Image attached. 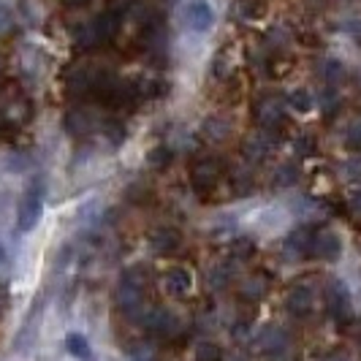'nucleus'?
Returning <instances> with one entry per match:
<instances>
[{"label": "nucleus", "mask_w": 361, "mask_h": 361, "mask_svg": "<svg viewBox=\"0 0 361 361\" xmlns=\"http://www.w3.org/2000/svg\"><path fill=\"white\" fill-rule=\"evenodd\" d=\"M44 215V190L33 185L22 201H19V209H17V226L19 231H30V228H36L38 220Z\"/></svg>", "instance_id": "nucleus-1"}, {"label": "nucleus", "mask_w": 361, "mask_h": 361, "mask_svg": "<svg viewBox=\"0 0 361 361\" xmlns=\"http://www.w3.org/2000/svg\"><path fill=\"white\" fill-rule=\"evenodd\" d=\"M312 255H318L321 261H340L343 255V236L331 228H321L312 236Z\"/></svg>", "instance_id": "nucleus-2"}, {"label": "nucleus", "mask_w": 361, "mask_h": 361, "mask_svg": "<svg viewBox=\"0 0 361 361\" xmlns=\"http://www.w3.org/2000/svg\"><path fill=\"white\" fill-rule=\"evenodd\" d=\"M185 25L190 27V30H196V33H207L209 27H212V22H215V11H212V6L207 3V0H190L188 6H185Z\"/></svg>", "instance_id": "nucleus-3"}, {"label": "nucleus", "mask_w": 361, "mask_h": 361, "mask_svg": "<svg viewBox=\"0 0 361 361\" xmlns=\"http://www.w3.org/2000/svg\"><path fill=\"white\" fill-rule=\"evenodd\" d=\"M147 326L155 334H161V337H177V334H182V318L177 312H169V310L163 307H155L147 312Z\"/></svg>", "instance_id": "nucleus-4"}, {"label": "nucleus", "mask_w": 361, "mask_h": 361, "mask_svg": "<svg viewBox=\"0 0 361 361\" xmlns=\"http://www.w3.org/2000/svg\"><path fill=\"white\" fill-rule=\"evenodd\" d=\"M98 126V114L90 106H76L71 111H66L63 117V128L71 133V136H85L90 133L92 128Z\"/></svg>", "instance_id": "nucleus-5"}, {"label": "nucleus", "mask_w": 361, "mask_h": 361, "mask_svg": "<svg viewBox=\"0 0 361 361\" xmlns=\"http://www.w3.org/2000/svg\"><path fill=\"white\" fill-rule=\"evenodd\" d=\"M255 117H258V123H261V128L267 133H274L277 128H283V123H286V109H283V104L277 98H267V101L258 104Z\"/></svg>", "instance_id": "nucleus-6"}, {"label": "nucleus", "mask_w": 361, "mask_h": 361, "mask_svg": "<svg viewBox=\"0 0 361 361\" xmlns=\"http://www.w3.org/2000/svg\"><path fill=\"white\" fill-rule=\"evenodd\" d=\"M147 242H149V247L158 255H169L182 245V236H180V231L171 228V226H158V228L149 231Z\"/></svg>", "instance_id": "nucleus-7"}, {"label": "nucleus", "mask_w": 361, "mask_h": 361, "mask_svg": "<svg viewBox=\"0 0 361 361\" xmlns=\"http://www.w3.org/2000/svg\"><path fill=\"white\" fill-rule=\"evenodd\" d=\"M255 348L261 350V353H280V350H286L288 348V331L286 329H280V326H267V329H261L258 331V340H255Z\"/></svg>", "instance_id": "nucleus-8"}, {"label": "nucleus", "mask_w": 361, "mask_h": 361, "mask_svg": "<svg viewBox=\"0 0 361 361\" xmlns=\"http://www.w3.org/2000/svg\"><path fill=\"white\" fill-rule=\"evenodd\" d=\"M217 180H220V161H215V158H204L190 169V182L199 190L215 188Z\"/></svg>", "instance_id": "nucleus-9"}, {"label": "nucleus", "mask_w": 361, "mask_h": 361, "mask_svg": "<svg viewBox=\"0 0 361 361\" xmlns=\"http://www.w3.org/2000/svg\"><path fill=\"white\" fill-rule=\"evenodd\" d=\"M0 114L8 120V123H25L30 117V101L19 92H8L0 104Z\"/></svg>", "instance_id": "nucleus-10"}, {"label": "nucleus", "mask_w": 361, "mask_h": 361, "mask_svg": "<svg viewBox=\"0 0 361 361\" xmlns=\"http://www.w3.org/2000/svg\"><path fill=\"white\" fill-rule=\"evenodd\" d=\"M163 288L169 290L171 296H185L193 288V277L185 267H171V269L163 274Z\"/></svg>", "instance_id": "nucleus-11"}, {"label": "nucleus", "mask_w": 361, "mask_h": 361, "mask_svg": "<svg viewBox=\"0 0 361 361\" xmlns=\"http://www.w3.org/2000/svg\"><path fill=\"white\" fill-rule=\"evenodd\" d=\"M326 305H329V312L337 315V318H348L350 315V293L343 283H331L326 288Z\"/></svg>", "instance_id": "nucleus-12"}, {"label": "nucleus", "mask_w": 361, "mask_h": 361, "mask_svg": "<svg viewBox=\"0 0 361 361\" xmlns=\"http://www.w3.org/2000/svg\"><path fill=\"white\" fill-rule=\"evenodd\" d=\"M286 310H288L290 315H296V318L310 315V310H312V290H310L307 286L290 288L288 296H286Z\"/></svg>", "instance_id": "nucleus-13"}, {"label": "nucleus", "mask_w": 361, "mask_h": 361, "mask_svg": "<svg viewBox=\"0 0 361 361\" xmlns=\"http://www.w3.org/2000/svg\"><path fill=\"white\" fill-rule=\"evenodd\" d=\"M66 350H68V356H73L76 361H95L98 359V353H95L92 343L82 334V331H71V334L66 337Z\"/></svg>", "instance_id": "nucleus-14"}, {"label": "nucleus", "mask_w": 361, "mask_h": 361, "mask_svg": "<svg viewBox=\"0 0 361 361\" xmlns=\"http://www.w3.org/2000/svg\"><path fill=\"white\" fill-rule=\"evenodd\" d=\"M145 305V299H142V288H136V286H130L123 280V286L117 290V307L128 312V315H136L139 310Z\"/></svg>", "instance_id": "nucleus-15"}, {"label": "nucleus", "mask_w": 361, "mask_h": 361, "mask_svg": "<svg viewBox=\"0 0 361 361\" xmlns=\"http://www.w3.org/2000/svg\"><path fill=\"white\" fill-rule=\"evenodd\" d=\"M271 133H261V136H253V139H247L245 142V147H242V152L247 155V161H253V163H261V161H267L269 158V152H271Z\"/></svg>", "instance_id": "nucleus-16"}, {"label": "nucleus", "mask_w": 361, "mask_h": 361, "mask_svg": "<svg viewBox=\"0 0 361 361\" xmlns=\"http://www.w3.org/2000/svg\"><path fill=\"white\" fill-rule=\"evenodd\" d=\"M312 236H315V231L307 228V226L293 228L288 239H286V250H290L293 255H307L312 250Z\"/></svg>", "instance_id": "nucleus-17"}, {"label": "nucleus", "mask_w": 361, "mask_h": 361, "mask_svg": "<svg viewBox=\"0 0 361 361\" xmlns=\"http://www.w3.org/2000/svg\"><path fill=\"white\" fill-rule=\"evenodd\" d=\"M231 280H234V274H231V267H228V264H215V267L209 269V277H207L209 288H215V290L228 288Z\"/></svg>", "instance_id": "nucleus-18"}, {"label": "nucleus", "mask_w": 361, "mask_h": 361, "mask_svg": "<svg viewBox=\"0 0 361 361\" xmlns=\"http://www.w3.org/2000/svg\"><path fill=\"white\" fill-rule=\"evenodd\" d=\"M302 177V171H299V166H293V163H283L277 171H274V177L271 182L277 185V188H293L296 182Z\"/></svg>", "instance_id": "nucleus-19"}, {"label": "nucleus", "mask_w": 361, "mask_h": 361, "mask_svg": "<svg viewBox=\"0 0 361 361\" xmlns=\"http://www.w3.org/2000/svg\"><path fill=\"white\" fill-rule=\"evenodd\" d=\"M321 76H324L326 85H337L345 79V66L337 60V57H326L321 63Z\"/></svg>", "instance_id": "nucleus-20"}, {"label": "nucleus", "mask_w": 361, "mask_h": 361, "mask_svg": "<svg viewBox=\"0 0 361 361\" xmlns=\"http://www.w3.org/2000/svg\"><path fill=\"white\" fill-rule=\"evenodd\" d=\"M267 288H269V283L255 274V277H247V280L239 286V293H242L245 299H261V296H267Z\"/></svg>", "instance_id": "nucleus-21"}, {"label": "nucleus", "mask_w": 361, "mask_h": 361, "mask_svg": "<svg viewBox=\"0 0 361 361\" xmlns=\"http://www.w3.org/2000/svg\"><path fill=\"white\" fill-rule=\"evenodd\" d=\"M147 161H149L152 169H166L169 163L174 161V149H171V147H166V145H158L155 149H149Z\"/></svg>", "instance_id": "nucleus-22"}, {"label": "nucleus", "mask_w": 361, "mask_h": 361, "mask_svg": "<svg viewBox=\"0 0 361 361\" xmlns=\"http://www.w3.org/2000/svg\"><path fill=\"white\" fill-rule=\"evenodd\" d=\"M228 123L226 120H220V117H209L207 123H204V133H207V139H215V142H220V139H226L228 136Z\"/></svg>", "instance_id": "nucleus-23"}, {"label": "nucleus", "mask_w": 361, "mask_h": 361, "mask_svg": "<svg viewBox=\"0 0 361 361\" xmlns=\"http://www.w3.org/2000/svg\"><path fill=\"white\" fill-rule=\"evenodd\" d=\"M223 350L215 343H199L193 348V361H220Z\"/></svg>", "instance_id": "nucleus-24"}, {"label": "nucleus", "mask_w": 361, "mask_h": 361, "mask_svg": "<svg viewBox=\"0 0 361 361\" xmlns=\"http://www.w3.org/2000/svg\"><path fill=\"white\" fill-rule=\"evenodd\" d=\"M321 109H324V114H334L340 109V92L334 90V87H326L321 92Z\"/></svg>", "instance_id": "nucleus-25"}, {"label": "nucleus", "mask_w": 361, "mask_h": 361, "mask_svg": "<svg viewBox=\"0 0 361 361\" xmlns=\"http://www.w3.org/2000/svg\"><path fill=\"white\" fill-rule=\"evenodd\" d=\"M288 104L296 109V111H307V109L312 106V95H310L307 90H293L288 95Z\"/></svg>", "instance_id": "nucleus-26"}, {"label": "nucleus", "mask_w": 361, "mask_h": 361, "mask_svg": "<svg viewBox=\"0 0 361 361\" xmlns=\"http://www.w3.org/2000/svg\"><path fill=\"white\" fill-rule=\"evenodd\" d=\"M345 142H348V147H353V149H361V120H353V123L348 126Z\"/></svg>", "instance_id": "nucleus-27"}, {"label": "nucleus", "mask_w": 361, "mask_h": 361, "mask_svg": "<svg viewBox=\"0 0 361 361\" xmlns=\"http://www.w3.org/2000/svg\"><path fill=\"white\" fill-rule=\"evenodd\" d=\"M343 171L350 182H361V158H350V161H345Z\"/></svg>", "instance_id": "nucleus-28"}, {"label": "nucleus", "mask_w": 361, "mask_h": 361, "mask_svg": "<svg viewBox=\"0 0 361 361\" xmlns=\"http://www.w3.org/2000/svg\"><path fill=\"white\" fill-rule=\"evenodd\" d=\"M250 250H253V245H250L247 239H239V242L234 245V253L239 255V258H247V255H250Z\"/></svg>", "instance_id": "nucleus-29"}, {"label": "nucleus", "mask_w": 361, "mask_h": 361, "mask_svg": "<svg viewBox=\"0 0 361 361\" xmlns=\"http://www.w3.org/2000/svg\"><path fill=\"white\" fill-rule=\"evenodd\" d=\"M296 152H302V155H307V152H312V139H296Z\"/></svg>", "instance_id": "nucleus-30"}, {"label": "nucleus", "mask_w": 361, "mask_h": 361, "mask_svg": "<svg viewBox=\"0 0 361 361\" xmlns=\"http://www.w3.org/2000/svg\"><path fill=\"white\" fill-rule=\"evenodd\" d=\"M350 207H353V209H356V212L361 215V190H356V193L350 196Z\"/></svg>", "instance_id": "nucleus-31"}, {"label": "nucleus", "mask_w": 361, "mask_h": 361, "mask_svg": "<svg viewBox=\"0 0 361 361\" xmlns=\"http://www.w3.org/2000/svg\"><path fill=\"white\" fill-rule=\"evenodd\" d=\"M3 261H6V253H3V247H0V264H3Z\"/></svg>", "instance_id": "nucleus-32"}]
</instances>
